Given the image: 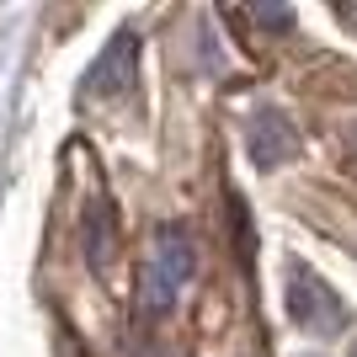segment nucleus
Wrapping results in <instances>:
<instances>
[{
  "mask_svg": "<svg viewBox=\"0 0 357 357\" xmlns=\"http://www.w3.org/2000/svg\"><path fill=\"white\" fill-rule=\"evenodd\" d=\"M229 213H235V240H240V256L251 261V256H256V245H251V219H245V203H240V197H229Z\"/></svg>",
  "mask_w": 357,
  "mask_h": 357,
  "instance_id": "nucleus-5",
  "label": "nucleus"
},
{
  "mask_svg": "<svg viewBox=\"0 0 357 357\" xmlns=\"http://www.w3.org/2000/svg\"><path fill=\"white\" fill-rule=\"evenodd\" d=\"M197 267V245L192 235L181 229V224H160L155 235H149V251L139 261V310L144 314H165L176 304V294L187 288Z\"/></svg>",
  "mask_w": 357,
  "mask_h": 357,
  "instance_id": "nucleus-1",
  "label": "nucleus"
},
{
  "mask_svg": "<svg viewBox=\"0 0 357 357\" xmlns=\"http://www.w3.org/2000/svg\"><path fill=\"white\" fill-rule=\"evenodd\" d=\"M256 22H261V27H288V11H272V6H261V11H256Z\"/></svg>",
  "mask_w": 357,
  "mask_h": 357,
  "instance_id": "nucleus-6",
  "label": "nucleus"
},
{
  "mask_svg": "<svg viewBox=\"0 0 357 357\" xmlns=\"http://www.w3.org/2000/svg\"><path fill=\"white\" fill-rule=\"evenodd\" d=\"M288 314L304 331H314V336H331V331H342L347 304L331 294V283L314 267H294L288 272Z\"/></svg>",
  "mask_w": 357,
  "mask_h": 357,
  "instance_id": "nucleus-2",
  "label": "nucleus"
},
{
  "mask_svg": "<svg viewBox=\"0 0 357 357\" xmlns=\"http://www.w3.org/2000/svg\"><path fill=\"white\" fill-rule=\"evenodd\" d=\"M352 357H357V352H352Z\"/></svg>",
  "mask_w": 357,
  "mask_h": 357,
  "instance_id": "nucleus-7",
  "label": "nucleus"
},
{
  "mask_svg": "<svg viewBox=\"0 0 357 357\" xmlns=\"http://www.w3.org/2000/svg\"><path fill=\"white\" fill-rule=\"evenodd\" d=\"M245 149H251L256 171H278V165L298 149V134H294V123H288L278 107H256L251 134H245Z\"/></svg>",
  "mask_w": 357,
  "mask_h": 357,
  "instance_id": "nucleus-3",
  "label": "nucleus"
},
{
  "mask_svg": "<svg viewBox=\"0 0 357 357\" xmlns=\"http://www.w3.org/2000/svg\"><path fill=\"white\" fill-rule=\"evenodd\" d=\"M134 59H139V38L128 27L107 43V54L96 64H91V75H86V91L91 96H112V91H123L128 80H134Z\"/></svg>",
  "mask_w": 357,
  "mask_h": 357,
  "instance_id": "nucleus-4",
  "label": "nucleus"
}]
</instances>
